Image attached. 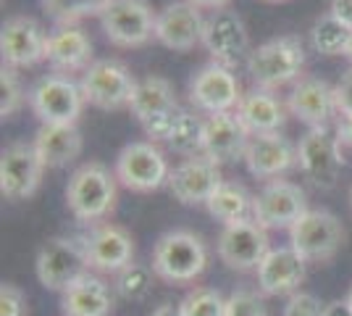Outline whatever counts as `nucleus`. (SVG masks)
<instances>
[{
	"label": "nucleus",
	"instance_id": "f8f14e48",
	"mask_svg": "<svg viewBox=\"0 0 352 316\" xmlns=\"http://www.w3.org/2000/svg\"><path fill=\"white\" fill-rule=\"evenodd\" d=\"M297 166L316 187L331 190L337 185L342 166H344V156H342L337 135H331L326 127L308 129L300 137V145H297Z\"/></svg>",
	"mask_w": 352,
	"mask_h": 316
},
{
	"label": "nucleus",
	"instance_id": "0eeeda50",
	"mask_svg": "<svg viewBox=\"0 0 352 316\" xmlns=\"http://www.w3.org/2000/svg\"><path fill=\"white\" fill-rule=\"evenodd\" d=\"M116 180L132 193H153L161 190L171 177V169L163 151L150 140L126 143L116 156Z\"/></svg>",
	"mask_w": 352,
	"mask_h": 316
},
{
	"label": "nucleus",
	"instance_id": "aec40b11",
	"mask_svg": "<svg viewBox=\"0 0 352 316\" xmlns=\"http://www.w3.org/2000/svg\"><path fill=\"white\" fill-rule=\"evenodd\" d=\"M242 161L250 174L258 180H281L292 166H297V148L281 132L252 135Z\"/></svg>",
	"mask_w": 352,
	"mask_h": 316
},
{
	"label": "nucleus",
	"instance_id": "20e7f679",
	"mask_svg": "<svg viewBox=\"0 0 352 316\" xmlns=\"http://www.w3.org/2000/svg\"><path fill=\"white\" fill-rule=\"evenodd\" d=\"M344 224L326 209H308V213L289 229V245L305 264H326L344 245Z\"/></svg>",
	"mask_w": 352,
	"mask_h": 316
},
{
	"label": "nucleus",
	"instance_id": "f3484780",
	"mask_svg": "<svg viewBox=\"0 0 352 316\" xmlns=\"http://www.w3.org/2000/svg\"><path fill=\"white\" fill-rule=\"evenodd\" d=\"M206 19L200 8H195L187 0H174L163 6L155 19V40L168 50L190 53L203 43Z\"/></svg>",
	"mask_w": 352,
	"mask_h": 316
},
{
	"label": "nucleus",
	"instance_id": "c85d7f7f",
	"mask_svg": "<svg viewBox=\"0 0 352 316\" xmlns=\"http://www.w3.org/2000/svg\"><path fill=\"white\" fill-rule=\"evenodd\" d=\"M206 209L223 227L234 224V222H248L252 219V196L245 190V185L223 180L206 203Z\"/></svg>",
	"mask_w": 352,
	"mask_h": 316
},
{
	"label": "nucleus",
	"instance_id": "412c9836",
	"mask_svg": "<svg viewBox=\"0 0 352 316\" xmlns=\"http://www.w3.org/2000/svg\"><path fill=\"white\" fill-rule=\"evenodd\" d=\"M113 306H116V290L95 271H85L60 293L63 316H111Z\"/></svg>",
	"mask_w": 352,
	"mask_h": 316
},
{
	"label": "nucleus",
	"instance_id": "a211bd4d",
	"mask_svg": "<svg viewBox=\"0 0 352 316\" xmlns=\"http://www.w3.org/2000/svg\"><path fill=\"white\" fill-rule=\"evenodd\" d=\"M223 177H221V166L210 161L208 156H190L176 166L168 177L171 196L184 203V206H206L210 196L216 193Z\"/></svg>",
	"mask_w": 352,
	"mask_h": 316
},
{
	"label": "nucleus",
	"instance_id": "09e8293b",
	"mask_svg": "<svg viewBox=\"0 0 352 316\" xmlns=\"http://www.w3.org/2000/svg\"><path fill=\"white\" fill-rule=\"evenodd\" d=\"M350 203H352V187H350Z\"/></svg>",
	"mask_w": 352,
	"mask_h": 316
},
{
	"label": "nucleus",
	"instance_id": "4c0bfd02",
	"mask_svg": "<svg viewBox=\"0 0 352 316\" xmlns=\"http://www.w3.org/2000/svg\"><path fill=\"white\" fill-rule=\"evenodd\" d=\"M326 311V303H321L313 293H294L289 295V301L284 306V314L281 316H323Z\"/></svg>",
	"mask_w": 352,
	"mask_h": 316
},
{
	"label": "nucleus",
	"instance_id": "7c9ffc66",
	"mask_svg": "<svg viewBox=\"0 0 352 316\" xmlns=\"http://www.w3.org/2000/svg\"><path fill=\"white\" fill-rule=\"evenodd\" d=\"M203 129H206V119H200L197 114L184 111L179 114V119L174 124V132L168 137L171 151L179 156H200L203 153Z\"/></svg>",
	"mask_w": 352,
	"mask_h": 316
},
{
	"label": "nucleus",
	"instance_id": "9b49d317",
	"mask_svg": "<svg viewBox=\"0 0 352 316\" xmlns=\"http://www.w3.org/2000/svg\"><path fill=\"white\" fill-rule=\"evenodd\" d=\"M268 251H271L268 232L255 219L226 224L216 240V253H219L221 264L239 274L258 271L263 258L268 256Z\"/></svg>",
	"mask_w": 352,
	"mask_h": 316
},
{
	"label": "nucleus",
	"instance_id": "2f4dec72",
	"mask_svg": "<svg viewBox=\"0 0 352 316\" xmlns=\"http://www.w3.org/2000/svg\"><path fill=\"white\" fill-rule=\"evenodd\" d=\"M153 277H155L153 266L132 264V266H126L124 271L116 274L113 290H116L118 298H124V301H145L147 295H150V290H153Z\"/></svg>",
	"mask_w": 352,
	"mask_h": 316
},
{
	"label": "nucleus",
	"instance_id": "e433bc0d",
	"mask_svg": "<svg viewBox=\"0 0 352 316\" xmlns=\"http://www.w3.org/2000/svg\"><path fill=\"white\" fill-rule=\"evenodd\" d=\"M30 314V303L21 287L14 282H3L0 287V316H27Z\"/></svg>",
	"mask_w": 352,
	"mask_h": 316
},
{
	"label": "nucleus",
	"instance_id": "4be33fe9",
	"mask_svg": "<svg viewBox=\"0 0 352 316\" xmlns=\"http://www.w3.org/2000/svg\"><path fill=\"white\" fill-rule=\"evenodd\" d=\"M305 261L294 253L292 245L271 248L263 264L258 266V290L263 295H294L300 293V285L305 282Z\"/></svg>",
	"mask_w": 352,
	"mask_h": 316
},
{
	"label": "nucleus",
	"instance_id": "f03ea898",
	"mask_svg": "<svg viewBox=\"0 0 352 316\" xmlns=\"http://www.w3.org/2000/svg\"><path fill=\"white\" fill-rule=\"evenodd\" d=\"M150 266L168 285H190L208 269V245L190 229H171L158 238Z\"/></svg>",
	"mask_w": 352,
	"mask_h": 316
},
{
	"label": "nucleus",
	"instance_id": "f257e3e1",
	"mask_svg": "<svg viewBox=\"0 0 352 316\" xmlns=\"http://www.w3.org/2000/svg\"><path fill=\"white\" fill-rule=\"evenodd\" d=\"M116 171H111L100 161L82 164L66 185V206L74 213V219L85 224H103L105 216L116 209Z\"/></svg>",
	"mask_w": 352,
	"mask_h": 316
},
{
	"label": "nucleus",
	"instance_id": "9d476101",
	"mask_svg": "<svg viewBox=\"0 0 352 316\" xmlns=\"http://www.w3.org/2000/svg\"><path fill=\"white\" fill-rule=\"evenodd\" d=\"M85 271H89L87 258H85V245H82V240H74V238L47 240L34 258L37 282L53 293H63Z\"/></svg>",
	"mask_w": 352,
	"mask_h": 316
},
{
	"label": "nucleus",
	"instance_id": "c756f323",
	"mask_svg": "<svg viewBox=\"0 0 352 316\" xmlns=\"http://www.w3.org/2000/svg\"><path fill=\"white\" fill-rule=\"evenodd\" d=\"M352 30H347L342 21H337L331 14L321 16L313 30H310V45L321 56H344L350 45Z\"/></svg>",
	"mask_w": 352,
	"mask_h": 316
},
{
	"label": "nucleus",
	"instance_id": "a19ab883",
	"mask_svg": "<svg viewBox=\"0 0 352 316\" xmlns=\"http://www.w3.org/2000/svg\"><path fill=\"white\" fill-rule=\"evenodd\" d=\"M337 140L342 148L352 151V116H342L337 124Z\"/></svg>",
	"mask_w": 352,
	"mask_h": 316
},
{
	"label": "nucleus",
	"instance_id": "423d86ee",
	"mask_svg": "<svg viewBox=\"0 0 352 316\" xmlns=\"http://www.w3.org/2000/svg\"><path fill=\"white\" fill-rule=\"evenodd\" d=\"M137 76L126 63L116 59L95 61L79 79V87L85 92V101L100 111H121L129 108L137 90Z\"/></svg>",
	"mask_w": 352,
	"mask_h": 316
},
{
	"label": "nucleus",
	"instance_id": "393cba45",
	"mask_svg": "<svg viewBox=\"0 0 352 316\" xmlns=\"http://www.w3.org/2000/svg\"><path fill=\"white\" fill-rule=\"evenodd\" d=\"M250 143V132L242 127V121L234 111L232 114H213L206 119L203 129V156L216 164H229L245 156Z\"/></svg>",
	"mask_w": 352,
	"mask_h": 316
},
{
	"label": "nucleus",
	"instance_id": "79ce46f5",
	"mask_svg": "<svg viewBox=\"0 0 352 316\" xmlns=\"http://www.w3.org/2000/svg\"><path fill=\"white\" fill-rule=\"evenodd\" d=\"M323 316H352V308L344 301H331V303H326Z\"/></svg>",
	"mask_w": 352,
	"mask_h": 316
},
{
	"label": "nucleus",
	"instance_id": "bb28decb",
	"mask_svg": "<svg viewBox=\"0 0 352 316\" xmlns=\"http://www.w3.org/2000/svg\"><path fill=\"white\" fill-rule=\"evenodd\" d=\"M234 114L239 116L242 127L250 132V137L279 132L287 121V114H284V105L279 98L271 90H261V87L250 90Z\"/></svg>",
	"mask_w": 352,
	"mask_h": 316
},
{
	"label": "nucleus",
	"instance_id": "39448f33",
	"mask_svg": "<svg viewBox=\"0 0 352 316\" xmlns=\"http://www.w3.org/2000/svg\"><path fill=\"white\" fill-rule=\"evenodd\" d=\"M98 19L108 43L116 48H142L155 40L158 14L147 0H105Z\"/></svg>",
	"mask_w": 352,
	"mask_h": 316
},
{
	"label": "nucleus",
	"instance_id": "58836bf2",
	"mask_svg": "<svg viewBox=\"0 0 352 316\" xmlns=\"http://www.w3.org/2000/svg\"><path fill=\"white\" fill-rule=\"evenodd\" d=\"M334 101H337L339 116H352V69L339 79L334 87Z\"/></svg>",
	"mask_w": 352,
	"mask_h": 316
},
{
	"label": "nucleus",
	"instance_id": "6e6552de",
	"mask_svg": "<svg viewBox=\"0 0 352 316\" xmlns=\"http://www.w3.org/2000/svg\"><path fill=\"white\" fill-rule=\"evenodd\" d=\"M27 101L40 124H76L87 105L82 87L63 74H47L37 79Z\"/></svg>",
	"mask_w": 352,
	"mask_h": 316
},
{
	"label": "nucleus",
	"instance_id": "2eb2a0df",
	"mask_svg": "<svg viewBox=\"0 0 352 316\" xmlns=\"http://www.w3.org/2000/svg\"><path fill=\"white\" fill-rule=\"evenodd\" d=\"M47 56V34L32 16H11L0 30V59L8 69H30Z\"/></svg>",
	"mask_w": 352,
	"mask_h": 316
},
{
	"label": "nucleus",
	"instance_id": "f704fd0d",
	"mask_svg": "<svg viewBox=\"0 0 352 316\" xmlns=\"http://www.w3.org/2000/svg\"><path fill=\"white\" fill-rule=\"evenodd\" d=\"M24 87H21V79L16 74V69L3 66L0 69V116L3 119H11L14 114L21 111L24 105Z\"/></svg>",
	"mask_w": 352,
	"mask_h": 316
},
{
	"label": "nucleus",
	"instance_id": "ddd939ff",
	"mask_svg": "<svg viewBox=\"0 0 352 316\" xmlns=\"http://www.w3.org/2000/svg\"><path fill=\"white\" fill-rule=\"evenodd\" d=\"M87 269L95 274H113L134 264V238L121 224H95L82 238Z\"/></svg>",
	"mask_w": 352,
	"mask_h": 316
},
{
	"label": "nucleus",
	"instance_id": "dca6fc26",
	"mask_svg": "<svg viewBox=\"0 0 352 316\" xmlns=\"http://www.w3.org/2000/svg\"><path fill=\"white\" fill-rule=\"evenodd\" d=\"M242 90L239 82L232 74L229 66L223 63H208L190 79V101L195 108L206 111L208 116L213 114H232L242 103Z\"/></svg>",
	"mask_w": 352,
	"mask_h": 316
},
{
	"label": "nucleus",
	"instance_id": "c9c22d12",
	"mask_svg": "<svg viewBox=\"0 0 352 316\" xmlns=\"http://www.w3.org/2000/svg\"><path fill=\"white\" fill-rule=\"evenodd\" d=\"M226 316H268L263 293L239 287L226 298Z\"/></svg>",
	"mask_w": 352,
	"mask_h": 316
},
{
	"label": "nucleus",
	"instance_id": "7ed1b4c3",
	"mask_svg": "<svg viewBox=\"0 0 352 316\" xmlns=\"http://www.w3.org/2000/svg\"><path fill=\"white\" fill-rule=\"evenodd\" d=\"M305 69V48L294 34H281L263 45H258L248 56V72L261 90H279L294 82Z\"/></svg>",
	"mask_w": 352,
	"mask_h": 316
},
{
	"label": "nucleus",
	"instance_id": "37998d69",
	"mask_svg": "<svg viewBox=\"0 0 352 316\" xmlns=\"http://www.w3.org/2000/svg\"><path fill=\"white\" fill-rule=\"evenodd\" d=\"M192 3L195 8H213V11H221V8H226L232 0H187Z\"/></svg>",
	"mask_w": 352,
	"mask_h": 316
},
{
	"label": "nucleus",
	"instance_id": "1a4fd4ad",
	"mask_svg": "<svg viewBox=\"0 0 352 316\" xmlns=\"http://www.w3.org/2000/svg\"><path fill=\"white\" fill-rule=\"evenodd\" d=\"M308 213V198L300 185L289 180H271L261 187L258 196H252V219L268 229H292Z\"/></svg>",
	"mask_w": 352,
	"mask_h": 316
},
{
	"label": "nucleus",
	"instance_id": "c03bdc74",
	"mask_svg": "<svg viewBox=\"0 0 352 316\" xmlns=\"http://www.w3.org/2000/svg\"><path fill=\"white\" fill-rule=\"evenodd\" d=\"M150 316H182V308H179V303H161Z\"/></svg>",
	"mask_w": 352,
	"mask_h": 316
},
{
	"label": "nucleus",
	"instance_id": "b1692460",
	"mask_svg": "<svg viewBox=\"0 0 352 316\" xmlns=\"http://www.w3.org/2000/svg\"><path fill=\"white\" fill-rule=\"evenodd\" d=\"M45 61L58 72V74H72V72H87L92 61V40L82 27L76 24H60L47 34V56Z\"/></svg>",
	"mask_w": 352,
	"mask_h": 316
},
{
	"label": "nucleus",
	"instance_id": "6ab92c4d",
	"mask_svg": "<svg viewBox=\"0 0 352 316\" xmlns=\"http://www.w3.org/2000/svg\"><path fill=\"white\" fill-rule=\"evenodd\" d=\"M248 45L250 34L239 14L229 11V8H221L206 19L203 48L210 53L213 63H223L232 69V63H236L248 53Z\"/></svg>",
	"mask_w": 352,
	"mask_h": 316
},
{
	"label": "nucleus",
	"instance_id": "ea45409f",
	"mask_svg": "<svg viewBox=\"0 0 352 316\" xmlns=\"http://www.w3.org/2000/svg\"><path fill=\"white\" fill-rule=\"evenodd\" d=\"M329 14L334 16L337 21H342L347 30H352V0H331Z\"/></svg>",
	"mask_w": 352,
	"mask_h": 316
},
{
	"label": "nucleus",
	"instance_id": "4468645a",
	"mask_svg": "<svg viewBox=\"0 0 352 316\" xmlns=\"http://www.w3.org/2000/svg\"><path fill=\"white\" fill-rule=\"evenodd\" d=\"M47 166L32 143H11L0 153V193L8 200H27L37 193Z\"/></svg>",
	"mask_w": 352,
	"mask_h": 316
},
{
	"label": "nucleus",
	"instance_id": "a18cd8bd",
	"mask_svg": "<svg viewBox=\"0 0 352 316\" xmlns=\"http://www.w3.org/2000/svg\"><path fill=\"white\" fill-rule=\"evenodd\" d=\"M344 303H347V306L352 308V285H350V290H347V298H344Z\"/></svg>",
	"mask_w": 352,
	"mask_h": 316
},
{
	"label": "nucleus",
	"instance_id": "473e14b6",
	"mask_svg": "<svg viewBox=\"0 0 352 316\" xmlns=\"http://www.w3.org/2000/svg\"><path fill=\"white\" fill-rule=\"evenodd\" d=\"M182 316H226V298L213 287H195L182 303Z\"/></svg>",
	"mask_w": 352,
	"mask_h": 316
},
{
	"label": "nucleus",
	"instance_id": "5701e85b",
	"mask_svg": "<svg viewBox=\"0 0 352 316\" xmlns=\"http://www.w3.org/2000/svg\"><path fill=\"white\" fill-rule=\"evenodd\" d=\"M287 108L294 119L308 124V129H321L329 127V121L337 114V101H334V87L326 85L316 76H302L289 92Z\"/></svg>",
	"mask_w": 352,
	"mask_h": 316
},
{
	"label": "nucleus",
	"instance_id": "49530a36",
	"mask_svg": "<svg viewBox=\"0 0 352 316\" xmlns=\"http://www.w3.org/2000/svg\"><path fill=\"white\" fill-rule=\"evenodd\" d=\"M344 56L352 61V37H350V45H347V53H344Z\"/></svg>",
	"mask_w": 352,
	"mask_h": 316
},
{
	"label": "nucleus",
	"instance_id": "72a5a7b5",
	"mask_svg": "<svg viewBox=\"0 0 352 316\" xmlns=\"http://www.w3.org/2000/svg\"><path fill=\"white\" fill-rule=\"evenodd\" d=\"M105 0H43V8L60 24H74L85 16H98Z\"/></svg>",
	"mask_w": 352,
	"mask_h": 316
},
{
	"label": "nucleus",
	"instance_id": "de8ad7c7",
	"mask_svg": "<svg viewBox=\"0 0 352 316\" xmlns=\"http://www.w3.org/2000/svg\"><path fill=\"white\" fill-rule=\"evenodd\" d=\"M268 3H284V0H268Z\"/></svg>",
	"mask_w": 352,
	"mask_h": 316
},
{
	"label": "nucleus",
	"instance_id": "cd10ccee",
	"mask_svg": "<svg viewBox=\"0 0 352 316\" xmlns=\"http://www.w3.org/2000/svg\"><path fill=\"white\" fill-rule=\"evenodd\" d=\"M176 105L179 103H176L174 85H171L166 76L150 74L137 82V90H134L129 111H132V116L140 121V124H145V121H150L153 116H161V114L171 111Z\"/></svg>",
	"mask_w": 352,
	"mask_h": 316
},
{
	"label": "nucleus",
	"instance_id": "a878e982",
	"mask_svg": "<svg viewBox=\"0 0 352 316\" xmlns=\"http://www.w3.org/2000/svg\"><path fill=\"white\" fill-rule=\"evenodd\" d=\"M32 145L37 148L47 169H63L79 158L85 140L76 124H40Z\"/></svg>",
	"mask_w": 352,
	"mask_h": 316
}]
</instances>
